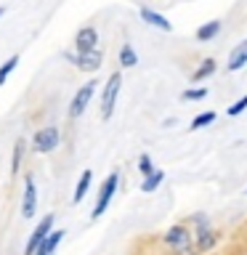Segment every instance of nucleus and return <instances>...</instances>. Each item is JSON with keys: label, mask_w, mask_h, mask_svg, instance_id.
I'll use <instances>...</instances> for the list:
<instances>
[{"label": "nucleus", "mask_w": 247, "mask_h": 255, "mask_svg": "<svg viewBox=\"0 0 247 255\" xmlns=\"http://www.w3.org/2000/svg\"><path fill=\"white\" fill-rule=\"evenodd\" d=\"M120 85H123V75H120V72H115V75L109 77L107 88H104V96H101V117H104V120H109L112 112H115V101H117Z\"/></svg>", "instance_id": "nucleus-1"}, {"label": "nucleus", "mask_w": 247, "mask_h": 255, "mask_svg": "<svg viewBox=\"0 0 247 255\" xmlns=\"http://www.w3.org/2000/svg\"><path fill=\"white\" fill-rule=\"evenodd\" d=\"M117 183H120V175L117 173H109V178L101 183V191H99V199H96V207H93V218H101L104 210L109 207L112 202V197H115V191H117Z\"/></svg>", "instance_id": "nucleus-2"}, {"label": "nucleus", "mask_w": 247, "mask_h": 255, "mask_svg": "<svg viewBox=\"0 0 247 255\" xmlns=\"http://www.w3.org/2000/svg\"><path fill=\"white\" fill-rule=\"evenodd\" d=\"M51 231H53V215H45V218L35 226V231H32V237H29V242H27V250H24V255H35L37 247L43 245V239L51 234Z\"/></svg>", "instance_id": "nucleus-3"}, {"label": "nucleus", "mask_w": 247, "mask_h": 255, "mask_svg": "<svg viewBox=\"0 0 247 255\" xmlns=\"http://www.w3.org/2000/svg\"><path fill=\"white\" fill-rule=\"evenodd\" d=\"M96 85H99V83H96V80H91V83L83 85V88H80V91L75 93V99H72V109H69L72 117H80V115H83V112L88 109V104H91L93 93H96Z\"/></svg>", "instance_id": "nucleus-4"}, {"label": "nucleus", "mask_w": 247, "mask_h": 255, "mask_svg": "<svg viewBox=\"0 0 247 255\" xmlns=\"http://www.w3.org/2000/svg\"><path fill=\"white\" fill-rule=\"evenodd\" d=\"M59 146V128H43L35 135V149L37 151H53Z\"/></svg>", "instance_id": "nucleus-5"}, {"label": "nucleus", "mask_w": 247, "mask_h": 255, "mask_svg": "<svg viewBox=\"0 0 247 255\" xmlns=\"http://www.w3.org/2000/svg\"><path fill=\"white\" fill-rule=\"evenodd\" d=\"M35 207H37V189H35V181H32V178H27V181H24L21 215H24V218H32V215H35Z\"/></svg>", "instance_id": "nucleus-6"}, {"label": "nucleus", "mask_w": 247, "mask_h": 255, "mask_svg": "<svg viewBox=\"0 0 247 255\" xmlns=\"http://www.w3.org/2000/svg\"><path fill=\"white\" fill-rule=\"evenodd\" d=\"M75 43H77V51H80V53H85V51H93V48H96V43H99V32H96L93 27H83V29L77 32Z\"/></svg>", "instance_id": "nucleus-7"}, {"label": "nucleus", "mask_w": 247, "mask_h": 255, "mask_svg": "<svg viewBox=\"0 0 247 255\" xmlns=\"http://www.w3.org/2000/svg\"><path fill=\"white\" fill-rule=\"evenodd\" d=\"M101 61H104V56L99 48H93V51H85V53H77V67L80 69H85V72H96L101 67Z\"/></svg>", "instance_id": "nucleus-8"}, {"label": "nucleus", "mask_w": 247, "mask_h": 255, "mask_svg": "<svg viewBox=\"0 0 247 255\" xmlns=\"http://www.w3.org/2000/svg\"><path fill=\"white\" fill-rule=\"evenodd\" d=\"M141 19L151 24V27H157V29H162V32H173V24L165 19L162 13H157V11H151V8H141Z\"/></svg>", "instance_id": "nucleus-9"}, {"label": "nucleus", "mask_w": 247, "mask_h": 255, "mask_svg": "<svg viewBox=\"0 0 247 255\" xmlns=\"http://www.w3.org/2000/svg\"><path fill=\"white\" fill-rule=\"evenodd\" d=\"M165 239H167V245L175 247V250H186V247H189V231L183 226H173L165 234Z\"/></svg>", "instance_id": "nucleus-10"}, {"label": "nucleus", "mask_w": 247, "mask_h": 255, "mask_svg": "<svg viewBox=\"0 0 247 255\" xmlns=\"http://www.w3.org/2000/svg\"><path fill=\"white\" fill-rule=\"evenodd\" d=\"M247 64V40H242L234 51H231V56H229V69L231 72H239Z\"/></svg>", "instance_id": "nucleus-11"}, {"label": "nucleus", "mask_w": 247, "mask_h": 255, "mask_svg": "<svg viewBox=\"0 0 247 255\" xmlns=\"http://www.w3.org/2000/svg\"><path fill=\"white\" fill-rule=\"evenodd\" d=\"M67 234V231H51L45 239H43V245L37 247V253L35 255H53V250L59 247V242H61V237Z\"/></svg>", "instance_id": "nucleus-12"}, {"label": "nucleus", "mask_w": 247, "mask_h": 255, "mask_svg": "<svg viewBox=\"0 0 247 255\" xmlns=\"http://www.w3.org/2000/svg\"><path fill=\"white\" fill-rule=\"evenodd\" d=\"M218 32H221V21L213 19V21H207V24H202V27L197 29V40H202V43H205V40H213Z\"/></svg>", "instance_id": "nucleus-13"}, {"label": "nucleus", "mask_w": 247, "mask_h": 255, "mask_svg": "<svg viewBox=\"0 0 247 255\" xmlns=\"http://www.w3.org/2000/svg\"><path fill=\"white\" fill-rule=\"evenodd\" d=\"M91 178H93V173L91 170H85L83 175H80V181H77V189H75V202H83V197L88 194V186H91Z\"/></svg>", "instance_id": "nucleus-14"}, {"label": "nucleus", "mask_w": 247, "mask_h": 255, "mask_svg": "<svg viewBox=\"0 0 247 255\" xmlns=\"http://www.w3.org/2000/svg\"><path fill=\"white\" fill-rule=\"evenodd\" d=\"M213 72H215V61H213V59H207L202 67H199L194 75H191V83H202V80H205V77H210Z\"/></svg>", "instance_id": "nucleus-15"}, {"label": "nucleus", "mask_w": 247, "mask_h": 255, "mask_svg": "<svg viewBox=\"0 0 247 255\" xmlns=\"http://www.w3.org/2000/svg\"><path fill=\"white\" fill-rule=\"evenodd\" d=\"M162 178H165V173L162 170H154L151 175H146L143 178V183H141V191H154L159 183H162Z\"/></svg>", "instance_id": "nucleus-16"}, {"label": "nucleus", "mask_w": 247, "mask_h": 255, "mask_svg": "<svg viewBox=\"0 0 247 255\" xmlns=\"http://www.w3.org/2000/svg\"><path fill=\"white\" fill-rule=\"evenodd\" d=\"M120 64H123V67H135V64H138V56H135V51L130 45H123V51H120Z\"/></svg>", "instance_id": "nucleus-17"}, {"label": "nucleus", "mask_w": 247, "mask_h": 255, "mask_svg": "<svg viewBox=\"0 0 247 255\" xmlns=\"http://www.w3.org/2000/svg\"><path fill=\"white\" fill-rule=\"evenodd\" d=\"M215 120V112H202V115H197L194 120H191V130H197V128H205V125H210Z\"/></svg>", "instance_id": "nucleus-18"}, {"label": "nucleus", "mask_w": 247, "mask_h": 255, "mask_svg": "<svg viewBox=\"0 0 247 255\" xmlns=\"http://www.w3.org/2000/svg\"><path fill=\"white\" fill-rule=\"evenodd\" d=\"M16 64H19V56H11V59H8L3 67H0V85H3L5 80H8V75H11V72L16 69Z\"/></svg>", "instance_id": "nucleus-19"}, {"label": "nucleus", "mask_w": 247, "mask_h": 255, "mask_svg": "<svg viewBox=\"0 0 247 255\" xmlns=\"http://www.w3.org/2000/svg\"><path fill=\"white\" fill-rule=\"evenodd\" d=\"M205 96H207V88H191V91L181 93V99L183 101H199V99H205Z\"/></svg>", "instance_id": "nucleus-20"}, {"label": "nucleus", "mask_w": 247, "mask_h": 255, "mask_svg": "<svg viewBox=\"0 0 247 255\" xmlns=\"http://www.w3.org/2000/svg\"><path fill=\"white\" fill-rule=\"evenodd\" d=\"M21 151H24V138H19V141H16V146H13V162H11V173H16V170H19Z\"/></svg>", "instance_id": "nucleus-21"}, {"label": "nucleus", "mask_w": 247, "mask_h": 255, "mask_svg": "<svg viewBox=\"0 0 247 255\" xmlns=\"http://www.w3.org/2000/svg\"><path fill=\"white\" fill-rule=\"evenodd\" d=\"M245 109H247V96H242V99H239L234 107H229V115H231V117H237V115H242Z\"/></svg>", "instance_id": "nucleus-22"}, {"label": "nucleus", "mask_w": 247, "mask_h": 255, "mask_svg": "<svg viewBox=\"0 0 247 255\" xmlns=\"http://www.w3.org/2000/svg\"><path fill=\"white\" fill-rule=\"evenodd\" d=\"M138 167H141V173H143V175H151V173H154V167H151V159H149V154H141V159H138Z\"/></svg>", "instance_id": "nucleus-23"}, {"label": "nucleus", "mask_w": 247, "mask_h": 255, "mask_svg": "<svg viewBox=\"0 0 247 255\" xmlns=\"http://www.w3.org/2000/svg\"><path fill=\"white\" fill-rule=\"evenodd\" d=\"M3 13H5V11H3V8H0V16H3Z\"/></svg>", "instance_id": "nucleus-24"}]
</instances>
